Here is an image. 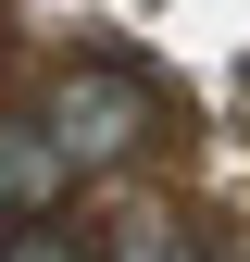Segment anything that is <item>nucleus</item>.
<instances>
[{
  "instance_id": "f257e3e1",
  "label": "nucleus",
  "mask_w": 250,
  "mask_h": 262,
  "mask_svg": "<svg viewBox=\"0 0 250 262\" xmlns=\"http://www.w3.org/2000/svg\"><path fill=\"white\" fill-rule=\"evenodd\" d=\"M38 125L75 150V175H125V162L163 150V100H150V75H125V62H62Z\"/></svg>"
},
{
  "instance_id": "f03ea898",
  "label": "nucleus",
  "mask_w": 250,
  "mask_h": 262,
  "mask_svg": "<svg viewBox=\"0 0 250 262\" xmlns=\"http://www.w3.org/2000/svg\"><path fill=\"white\" fill-rule=\"evenodd\" d=\"M75 150L50 138L38 113H0V225H50V212H75Z\"/></svg>"
},
{
  "instance_id": "7ed1b4c3",
  "label": "nucleus",
  "mask_w": 250,
  "mask_h": 262,
  "mask_svg": "<svg viewBox=\"0 0 250 262\" xmlns=\"http://www.w3.org/2000/svg\"><path fill=\"white\" fill-rule=\"evenodd\" d=\"M100 262H213V237L187 212H125L113 237H100Z\"/></svg>"
},
{
  "instance_id": "20e7f679",
  "label": "nucleus",
  "mask_w": 250,
  "mask_h": 262,
  "mask_svg": "<svg viewBox=\"0 0 250 262\" xmlns=\"http://www.w3.org/2000/svg\"><path fill=\"white\" fill-rule=\"evenodd\" d=\"M0 262H100V225L50 212V225H0Z\"/></svg>"
}]
</instances>
